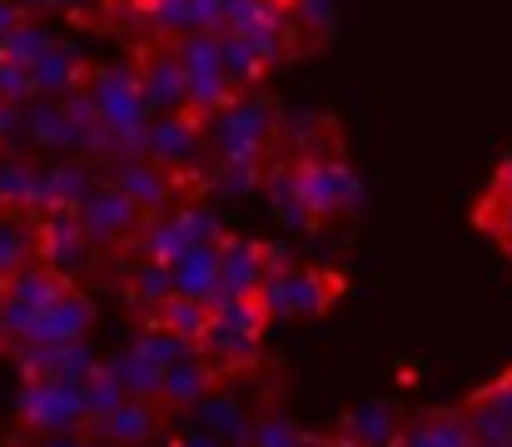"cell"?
Returning <instances> with one entry per match:
<instances>
[{"label":"cell","instance_id":"1","mask_svg":"<svg viewBox=\"0 0 512 447\" xmlns=\"http://www.w3.org/2000/svg\"><path fill=\"white\" fill-rule=\"evenodd\" d=\"M264 328H269V313L259 308V298H214V313H209L199 348L224 378H234V373L259 363Z\"/></svg>","mask_w":512,"mask_h":447},{"label":"cell","instance_id":"2","mask_svg":"<svg viewBox=\"0 0 512 447\" xmlns=\"http://www.w3.org/2000/svg\"><path fill=\"white\" fill-rule=\"evenodd\" d=\"M343 294V279L334 269H314V264H279L269 279H264V289H259V308L269 313V323L274 318H289V323H304V318H324Z\"/></svg>","mask_w":512,"mask_h":447},{"label":"cell","instance_id":"3","mask_svg":"<svg viewBox=\"0 0 512 447\" xmlns=\"http://www.w3.org/2000/svg\"><path fill=\"white\" fill-rule=\"evenodd\" d=\"M274 105L259 100V95H234L229 105H219L209 120H204V140L214 159H269L274 149Z\"/></svg>","mask_w":512,"mask_h":447},{"label":"cell","instance_id":"4","mask_svg":"<svg viewBox=\"0 0 512 447\" xmlns=\"http://www.w3.org/2000/svg\"><path fill=\"white\" fill-rule=\"evenodd\" d=\"M224 239L219 219L204 204H174L165 214H150L145 229L135 234V259H155V264H174L179 254H189L194 244H214Z\"/></svg>","mask_w":512,"mask_h":447},{"label":"cell","instance_id":"5","mask_svg":"<svg viewBox=\"0 0 512 447\" xmlns=\"http://www.w3.org/2000/svg\"><path fill=\"white\" fill-rule=\"evenodd\" d=\"M85 383L65 378H25L20 388V433H85Z\"/></svg>","mask_w":512,"mask_h":447},{"label":"cell","instance_id":"6","mask_svg":"<svg viewBox=\"0 0 512 447\" xmlns=\"http://www.w3.org/2000/svg\"><path fill=\"white\" fill-rule=\"evenodd\" d=\"M170 45H174V55H179V65H184V80H189V115L209 120L219 105H229V100L239 95V90L229 85V75H224L219 35L194 30V35H174Z\"/></svg>","mask_w":512,"mask_h":447},{"label":"cell","instance_id":"7","mask_svg":"<svg viewBox=\"0 0 512 447\" xmlns=\"http://www.w3.org/2000/svg\"><path fill=\"white\" fill-rule=\"evenodd\" d=\"M294 164H299V189H304L314 224H334V219H348L358 209L363 184H358V174L348 169L343 154H314V159H294Z\"/></svg>","mask_w":512,"mask_h":447},{"label":"cell","instance_id":"8","mask_svg":"<svg viewBox=\"0 0 512 447\" xmlns=\"http://www.w3.org/2000/svg\"><path fill=\"white\" fill-rule=\"evenodd\" d=\"M75 214H80V224H85L90 244H95V249H115V254H120V249H130V244H135V234H140V229H145V219H150V214H145L135 199H125L105 174H100V184L90 189V199H85Z\"/></svg>","mask_w":512,"mask_h":447},{"label":"cell","instance_id":"9","mask_svg":"<svg viewBox=\"0 0 512 447\" xmlns=\"http://www.w3.org/2000/svg\"><path fill=\"white\" fill-rule=\"evenodd\" d=\"M279 264H284L279 249L244 239V234H224L219 239V298H254Z\"/></svg>","mask_w":512,"mask_h":447},{"label":"cell","instance_id":"10","mask_svg":"<svg viewBox=\"0 0 512 447\" xmlns=\"http://www.w3.org/2000/svg\"><path fill=\"white\" fill-rule=\"evenodd\" d=\"M105 179H110L125 199H135L145 214H165V209H174L170 199H179L174 169H165L160 159H150V154H140V149L110 159V164H105Z\"/></svg>","mask_w":512,"mask_h":447},{"label":"cell","instance_id":"11","mask_svg":"<svg viewBox=\"0 0 512 447\" xmlns=\"http://www.w3.org/2000/svg\"><path fill=\"white\" fill-rule=\"evenodd\" d=\"M90 323H95V303L85 298V289L70 279L60 294L50 298L40 313H35V323H30V333H25V343L20 348H50V343H80V338H90ZM15 348V353H20Z\"/></svg>","mask_w":512,"mask_h":447},{"label":"cell","instance_id":"12","mask_svg":"<svg viewBox=\"0 0 512 447\" xmlns=\"http://www.w3.org/2000/svg\"><path fill=\"white\" fill-rule=\"evenodd\" d=\"M135 70H140V90H145L150 115H184L189 110V80H184V65H179L170 40L145 45Z\"/></svg>","mask_w":512,"mask_h":447},{"label":"cell","instance_id":"13","mask_svg":"<svg viewBox=\"0 0 512 447\" xmlns=\"http://www.w3.org/2000/svg\"><path fill=\"white\" fill-rule=\"evenodd\" d=\"M165 428H170V408H165L160 398H125L120 408H110V413L90 428V438L120 443V447H150L165 438Z\"/></svg>","mask_w":512,"mask_h":447},{"label":"cell","instance_id":"14","mask_svg":"<svg viewBox=\"0 0 512 447\" xmlns=\"http://www.w3.org/2000/svg\"><path fill=\"white\" fill-rule=\"evenodd\" d=\"M204 120L199 115H155L150 125H145V140H140V154H150V159H160L165 169H189L199 154H204Z\"/></svg>","mask_w":512,"mask_h":447},{"label":"cell","instance_id":"15","mask_svg":"<svg viewBox=\"0 0 512 447\" xmlns=\"http://www.w3.org/2000/svg\"><path fill=\"white\" fill-rule=\"evenodd\" d=\"M219 383H224V373L204 358V348H189L184 358H174L170 368H165V378H160V403H165L170 413H194Z\"/></svg>","mask_w":512,"mask_h":447},{"label":"cell","instance_id":"16","mask_svg":"<svg viewBox=\"0 0 512 447\" xmlns=\"http://www.w3.org/2000/svg\"><path fill=\"white\" fill-rule=\"evenodd\" d=\"M20 363L25 378H65V383H85L100 373V358L95 348L80 338V343H50V348H20L10 353Z\"/></svg>","mask_w":512,"mask_h":447},{"label":"cell","instance_id":"17","mask_svg":"<svg viewBox=\"0 0 512 447\" xmlns=\"http://www.w3.org/2000/svg\"><path fill=\"white\" fill-rule=\"evenodd\" d=\"M40 219H45L40 209L0 204V284L40 259Z\"/></svg>","mask_w":512,"mask_h":447},{"label":"cell","instance_id":"18","mask_svg":"<svg viewBox=\"0 0 512 447\" xmlns=\"http://www.w3.org/2000/svg\"><path fill=\"white\" fill-rule=\"evenodd\" d=\"M388 447H478L463 413H418L403 418Z\"/></svg>","mask_w":512,"mask_h":447},{"label":"cell","instance_id":"19","mask_svg":"<svg viewBox=\"0 0 512 447\" xmlns=\"http://www.w3.org/2000/svg\"><path fill=\"white\" fill-rule=\"evenodd\" d=\"M30 75H35V95H45V100H70V95H80L85 90V60L70 50V45H50L35 65H30Z\"/></svg>","mask_w":512,"mask_h":447},{"label":"cell","instance_id":"20","mask_svg":"<svg viewBox=\"0 0 512 447\" xmlns=\"http://www.w3.org/2000/svg\"><path fill=\"white\" fill-rule=\"evenodd\" d=\"M170 274H174V294L214 303L219 298V239L214 244H194L189 254H179L170 264Z\"/></svg>","mask_w":512,"mask_h":447},{"label":"cell","instance_id":"21","mask_svg":"<svg viewBox=\"0 0 512 447\" xmlns=\"http://www.w3.org/2000/svg\"><path fill=\"white\" fill-rule=\"evenodd\" d=\"M209 313H214V303H204V298L170 294L145 323H155V328L174 333L179 343H194V348H199V338H204V328H209Z\"/></svg>","mask_w":512,"mask_h":447},{"label":"cell","instance_id":"22","mask_svg":"<svg viewBox=\"0 0 512 447\" xmlns=\"http://www.w3.org/2000/svg\"><path fill=\"white\" fill-rule=\"evenodd\" d=\"M174 294V274L170 264H155V259H135V269H130V279H125V298L150 318L165 298Z\"/></svg>","mask_w":512,"mask_h":447},{"label":"cell","instance_id":"23","mask_svg":"<svg viewBox=\"0 0 512 447\" xmlns=\"http://www.w3.org/2000/svg\"><path fill=\"white\" fill-rule=\"evenodd\" d=\"M219 60H224V75H229V85L244 95V90H254V80H264V60H259V50L244 40V35H234V30H219Z\"/></svg>","mask_w":512,"mask_h":447},{"label":"cell","instance_id":"24","mask_svg":"<svg viewBox=\"0 0 512 447\" xmlns=\"http://www.w3.org/2000/svg\"><path fill=\"white\" fill-rule=\"evenodd\" d=\"M50 45H55V40H50V35H45V30H40V25H35L30 15H25V20H20V25H15V30H10V35L0 40V60H15V65H35V60H40V55H45Z\"/></svg>","mask_w":512,"mask_h":447},{"label":"cell","instance_id":"25","mask_svg":"<svg viewBox=\"0 0 512 447\" xmlns=\"http://www.w3.org/2000/svg\"><path fill=\"white\" fill-rule=\"evenodd\" d=\"M244 447H329V443H319V438L299 433V428H294V423H284V418H259Z\"/></svg>","mask_w":512,"mask_h":447},{"label":"cell","instance_id":"26","mask_svg":"<svg viewBox=\"0 0 512 447\" xmlns=\"http://www.w3.org/2000/svg\"><path fill=\"white\" fill-rule=\"evenodd\" d=\"M478 224H483V229H488V234H493V239L512 254V199L508 194L488 189V199L478 204Z\"/></svg>","mask_w":512,"mask_h":447},{"label":"cell","instance_id":"27","mask_svg":"<svg viewBox=\"0 0 512 447\" xmlns=\"http://www.w3.org/2000/svg\"><path fill=\"white\" fill-rule=\"evenodd\" d=\"M0 100H15V105H30V100H35V75H30V65L0 60Z\"/></svg>","mask_w":512,"mask_h":447},{"label":"cell","instance_id":"28","mask_svg":"<svg viewBox=\"0 0 512 447\" xmlns=\"http://www.w3.org/2000/svg\"><path fill=\"white\" fill-rule=\"evenodd\" d=\"M20 145H30V135H25V105L0 100V154H20Z\"/></svg>","mask_w":512,"mask_h":447},{"label":"cell","instance_id":"29","mask_svg":"<svg viewBox=\"0 0 512 447\" xmlns=\"http://www.w3.org/2000/svg\"><path fill=\"white\" fill-rule=\"evenodd\" d=\"M20 447H95V438L90 433H50V438L20 433Z\"/></svg>","mask_w":512,"mask_h":447},{"label":"cell","instance_id":"30","mask_svg":"<svg viewBox=\"0 0 512 447\" xmlns=\"http://www.w3.org/2000/svg\"><path fill=\"white\" fill-rule=\"evenodd\" d=\"M170 447H234V443L219 438V433H209V428H189V433H174Z\"/></svg>","mask_w":512,"mask_h":447},{"label":"cell","instance_id":"31","mask_svg":"<svg viewBox=\"0 0 512 447\" xmlns=\"http://www.w3.org/2000/svg\"><path fill=\"white\" fill-rule=\"evenodd\" d=\"M20 20H25V5H20V0H0V40H5Z\"/></svg>","mask_w":512,"mask_h":447},{"label":"cell","instance_id":"32","mask_svg":"<svg viewBox=\"0 0 512 447\" xmlns=\"http://www.w3.org/2000/svg\"><path fill=\"white\" fill-rule=\"evenodd\" d=\"M493 189H498V194H508V199H512V159H503V169L493 174Z\"/></svg>","mask_w":512,"mask_h":447},{"label":"cell","instance_id":"33","mask_svg":"<svg viewBox=\"0 0 512 447\" xmlns=\"http://www.w3.org/2000/svg\"><path fill=\"white\" fill-rule=\"evenodd\" d=\"M25 10H35V5H65V0H20Z\"/></svg>","mask_w":512,"mask_h":447},{"label":"cell","instance_id":"34","mask_svg":"<svg viewBox=\"0 0 512 447\" xmlns=\"http://www.w3.org/2000/svg\"><path fill=\"white\" fill-rule=\"evenodd\" d=\"M269 5H279V10H294V5H299V0H269Z\"/></svg>","mask_w":512,"mask_h":447},{"label":"cell","instance_id":"35","mask_svg":"<svg viewBox=\"0 0 512 447\" xmlns=\"http://www.w3.org/2000/svg\"><path fill=\"white\" fill-rule=\"evenodd\" d=\"M95 447H120V443H100V438H95Z\"/></svg>","mask_w":512,"mask_h":447}]
</instances>
